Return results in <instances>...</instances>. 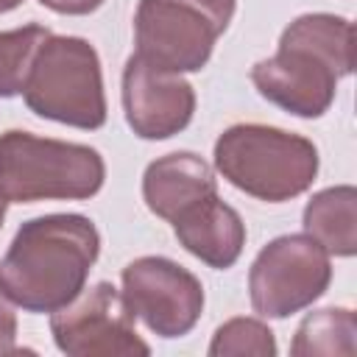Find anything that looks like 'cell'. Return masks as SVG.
Listing matches in <instances>:
<instances>
[{"label": "cell", "mask_w": 357, "mask_h": 357, "mask_svg": "<svg viewBox=\"0 0 357 357\" xmlns=\"http://www.w3.org/2000/svg\"><path fill=\"white\" fill-rule=\"evenodd\" d=\"M98 254L100 234L86 215L31 218L0 257V290L25 312H56L86 287Z\"/></svg>", "instance_id": "1"}, {"label": "cell", "mask_w": 357, "mask_h": 357, "mask_svg": "<svg viewBox=\"0 0 357 357\" xmlns=\"http://www.w3.org/2000/svg\"><path fill=\"white\" fill-rule=\"evenodd\" d=\"M354 70V25L337 14H301L279 36L273 56L251 67V84L296 117L329 112L337 81Z\"/></svg>", "instance_id": "2"}, {"label": "cell", "mask_w": 357, "mask_h": 357, "mask_svg": "<svg viewBox=\"0 0 357 357\" xmlns=\"http://www.w3.org/2000/svg\"><path fill=\"white\" fill-rule=\"evenodd\" d=\"M215 170L240 192L282 204L307 192L318 176L312 139L262 123L229 126L215 139Z\"/></svg>", "instance_id": "3"}, {"label": "cell", "mask_w": 357, "mask_h": 357, "mask_svg": "<svg viewBox=\"0 0 357 357\" xmlns=\"http://www.w3.org/2000/svg\"><path fill=\"white\" fill-rule=\"evenodd\" d=\"M106 181L103 156L78 142L8 128L0 134V195L8 204L84 201Z\"/></svg>", "instance_id": "4"}, {"label": "cell", "mask_w": 357, "mask_h": 357, "mask_svg": "<svg viewBox=\"0 0 357 357\" xmlns=\"http://www.w3.org/2000/svg\"><path fill=\"white\" fill-rule=\"evenodd\" d=\"M22 98L45 120L84 131L100 128L106 123V92L98 50L81 36L50 33L33 56Z\"/></svg>", "instance_id": "5"}, {"label": "cell", "mask_w": 357, "mask_h": 357, "mask_svg": "<svg viewBox=\"0 0 357 357\" xmlns=\"http://www.w3.org/2000/svg\"><path fill=\"white\" fill-rule=\"evenodd\" d=\"M234 8L237 0H139L134 14L137 56L162 70L198 73Z\"/></svg>", "instance_id": "6"}, {"label": "cell", "mask_w": 357, "mask_h": 357, "mask_svg": "<svg viewBox=\"0 0 357 357\" xmlns=\"http://www.w3.org/2000/svg\"><path fill=\"white\" fill-rule=\"evenodd\" d=\"M329 282V254L310 234H282L254 257L248 271V296L257 315L287 318L318 301Z\"/></svg>", "instance_id": "7"}, {"label": "cell", "mask_w": 357, "mask_h": 357, "mask_svg": "<svg viewBox=\"0 0 357 357\" xmlns=\"http://www.w3.org/2000/svg\"><path fill=\"white\" fill-rule=\"evenodd\" d=\"M134 312L112 282L84 287L70 304L50 312V335L70 357H148Z\"/></svg>", "instance_id": "8"}, {"label": "cell", "mask_w": 357, "mask_h": 357, "mask_svg": "<svg viewBox=\"0 0 357 357\" xmlns=\"http://www.w3.org/2000/svg\"><path fill=\"white\" fill-rule=\"evenodd\" d=\"M120 279L128 310L159 337L187 335L204 312L201 279L167 257H137Z\"/></svg>", "instance_id": "9"}, {"label": "cell", "mask_w": 357, "mask_h": 357, "mask_svg": "<svg viewBox=\"0 0 357 357\" xmlns=\"http://www.w3.org/2000/svg\"><path fill=\"white\" fill-rule=\"evenodd\" d=\"M120 95L126 123L142 139H167L184 131L195 112L192 84L181 73L162 70L137 53L126 61Z\"/></svg>", "instance_id": "10"}, {"label": "cell", "mask_w": 357, "mask_h": 357, "mask_svg": "<svg viewBox=\"0 0 357 357\" xmlns=\"http://www.w3.org/2000/svg\"><path fill=\"white\" fill-rule=\"evenodd\" d=\"M173 234L184 251L215 271L231 268L245 245V223L240 212L220 201L218 192L187 206L173 220Z\"/></svg>", "instance_id": "11"}, {"label": "cell", "mask_w": 357, "mask_h": 357, "mask_svg": "<svg viewBox=\"0 0 357 357\" xmlns=\"http://www.w3.org/2000/svg\"><path fill=\"white\" fill-rule=\"evenodd\" d=\"M218 192L212 167L192 151H173L153 159L142 173L145 206L162 218L176 220L187 206Z\"/></svg>", "instance_id": "12"}, {"label": "cell", "mask_w": 357, "mask_h": 357, "mask_svg": "<svg viewBox=\"0 0 357 357\" xmlns=\"http://www.w3.org/2000/svg\"><path fill=\"white\" fill-rule=\"evenodd\" d=\"M310 234L329 257H354L357 251V190L337 184L315 192L301 215Z\"/></svg>", "instance_id": "13"}, {"label": "cell", "mask_w": 357, "mask_h": 357, "mask_svg": "<svg viewBox=\"0 0 357 357\" xmlns=\"http://www.w3.org/2000/svg\"><path fill=\"white\" fill-rule=\"evenodd\" d=\"M357 346V315L349 307H324L307 312L290 343L293 357H351Z\"/></svg>", "instance_id": "14"}, {"label": "cell", "mask_w": 357, "mask_h": 357, "mask_svg": "<svg viewBox=\"0 0 357 357\" xmlns=\"http://www.w3.org/2000/svg\"><path fill=\"white\" fill-rule=\"evenodd\" d=\"M47 36H50V28L36 22L14 31H0V98L22 95L33 56Z\"/></svg>", "instance_id": "15"}, {"label": "cell", "mask_w": 357, "mask_h": 357, "mask_svg": "<svg viewBox=\"0 0 357 357\" xmlns=\"http://www.w3.org/2000/svg\"><path fill=\"white\" fill-rule=\"evenodd\" d=\"M212 357H273L276 354V337L271 326L259 318H229L220 324L212 335V343L206 349Z\"/></svg>", "instance_id": "16"}, {"label": "cell", "mask_w": 357, "mask_h": 357, "mask_svg": "<svg viewBox=\"0 0 357 357\" xmlns=\"http://www.w3.org/2000/svg\"><path fill=\"white\" fill-rule=\"evenodd\" d=\"M14 340H17V312L14 301L0 290V354H14Z\"/></svg>", "instance_id": "17"}, {"label": "cell", "mask_w": 357, "mask_h": 357, "mask_svg": "<svg viewBox=\"0 0 357 357\" xmlns=\"http://www.w3.org/2000/svg\"><path fill=\"white\" fill-rule=\"evenodd\" d=\"M39 3L45 8H50L56 14H67V17H84L103 6V0H39Z\"/></svg>", "instance_id": "18"}, {"label": "cell", "mask_w": 357, "mask_h": 357, "mask_svg": "<svg viewBox=\"0 0 357 357\" xmlns=\"http://www.w3.org/2000/svg\"><path fill=\"white\" fill-rule=\"evenodd\" d=\"M25 0H0V14H8V11H14L17 6H22Z\"/></svg>", "instance_id": "19"}, {"label": "cell", "mask_w": 357, "mask_h": 357, "mask_svg": "<svg viewBox=\"0 0 357 357\" xmlns=\"http://www.w3.org/2000/svg\"><path fill=\"white\" fill-rule=\"evenodd\" d=\"M6 209H8V201L0 195V229H3V220H6Z\"/></svg>", "instance_id": "20"}]
</instances>
